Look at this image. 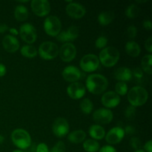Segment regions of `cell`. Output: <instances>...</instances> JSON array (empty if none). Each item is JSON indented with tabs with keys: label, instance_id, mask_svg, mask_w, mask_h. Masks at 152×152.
Here are the masks:
<instances>
[{
	"label": "cell",
	"instance_id": "cell-1",
	"mask_svg": "<svg viewBox=\"0 0 152 152\" xmlns=\"http://www.w3.org/2000/svg\"><path fill=\"white\" fill-rule=\"evenodd\" d=\"M86 88L90 93L99 95L105 92L108 86V82L105 76L99 74H93L87 77L86 81Z\"/></svg>",
	"mask_w": 152,
	"mask_h": 152
},
{
	"label": "cell",
	"instance_id": "cell-2",
	"mask_svg": "<svg viewBox=\"0 0 152 152\" xmlns=\"http://www.w3.org/2000/svg\"><path fill=\"white\" fill-rule=\"evenodd\" d=\"M128 100L131 105L138 107L143 105L148 99V93L142 86H134L127 93Z\"/></svg>",
	"mask_w": 152,
	"mask_h": 152
},
{
	"label": "cell",
	"instance_id": "cell-3",
	"mask_svg": "<svg viewBox=\"0 0 152 152\" xmlns=\"http://www.w3.org/2000/svg\"><path fill=\"white\" fill-rule=\"evenodd\" d=\"M98 58L102 65L107 68H111L114 66L119 61L120 52L116 48L109 46L101 50Z\"/></svg>",
	"mask_w": 152,
	"mask_h": 152
},
{
	"label": "cell",
	"instance_id": "cell-4",
	"mask_svg": "<svg viewBox=\"0 0 152 152\" xmlns=\"http://www.w3.org/2000/svg\"><path fill=\"white\" fill-rule=\"evenodd\" d=\"M11 140L13 144L21 149H27L31 145V137L25 129H17L13 131Z\"/></svg>",
	"mask_w": 152,
	"mask_h": 152
},
{
	"label": "cell",
	"instance_id": "cell-5",
	"mask_svg": "<svg viewBox=\"0 0 152 152\" xmlns=\"http://www.w3.org/2000/svg\"><path fill=\"white\" fill-rule=\"evenodd\" d=\"M37 52L45 60H52L59 55V47L52 42H44L39 45Z\"/></svg>",
	"mask_w": 152,
	"mask_h": 152
},
{
	"label": "cell",
	"instance_id": "cell-6",
	"mask_svg": "<svg viewBox=\"0 0 152 152\" xmlns=\"http://www.w3.org/2000/svg\"><path fill=\"white\" fill-rule=\"evenodd\" d=\"M45 32L50 37H56L61 32L62 23L59 18L56 16H48L44 21Z\"/></svg>",
	"mask_w": 152,
	"mask_h": 152
},
{
	"label": "cell",
	"instance_id": "cell-7",
	"mask_svg": "<svg viewBox=\"0 0 152 152\" xmlns=\"http://www.w3.org/2000/svg\"><path fill=\"white\" fill-rule=\"evenodd\" d=\"M99 60L97 56L92 53L86 54L80 62V66L83 71L91 73L95 71L99 66Z\"/></svg>",
	"mask_w": 152,
	"mask_h": 152
},
{
	"label": "cell",
	"instance_id": "cell-8",
	"mask_svg": "<svg viewBox=\"0 0 152 152\" xmlns=\"http://www.w3.org/2000/svg\"><path fill=\"white\" fill-rule=\"evenodd\" d=\"M19 34L22 39L29 45L35 42L37 39V30L31 23H25L21 25Z\"/></svg>",
	"mask_w": 152,
	"mask_h": 152
},
{
	"label": "cell",
	"instance_id": "cell-9",
	"mask_svg": "<svg viewBox=\"0 0 152 152\" xmlns=\"http://www.w3.org/2000/svg\"><path fill=\"white\" fill-rule=\"evenodd\" d=\"M69 124L68 122L63 117H58L52 125V131L54 135L57 137L61 138L66 136L69 132Z\"/></svg>",
	"mask_w": 152,
	"mask_h": 152
},
{
	"label": "cell",
	"instance_id": "cell-10",
	"mask_svg": "<svg viewBox=\"0 0 152 152\" xmlns=\"http://www.w3.org/2000/svg\"><path fill=\"white\" fill-rule=\"evenodd\" d=\"M59 55L63 62H71L77 56V48L72 43H64L59 49Z\"/></svg>",
	"mask_w": 152,
	"mask_h": 152
},
{
	"label": "cell",
	"instance_id": "cell-11",
	"mask_svg": "<svg viewBox=\"0 0 152 152\" xmlns=\"http://www.w3.org/2000/svg\"><path fill=\"white\" fill-rule=\"evenodd\" d=\"M113 117L112 111L108 108H99L93 113V120L97 125L108 124L113 120Z\"/></svg>",
	"mask_w": 152,
	"mask_h": 152
},
{
	"label": "cell",
	"instance_id": "cell-12",
	"mask_svg": "<svg viewBox=\"0 0 152 152\" xmlns=\"http://www.w3.org/2000/svg\"><path fill=\"white\" fill-rule=\"evenodd\" d=\"M31 7L33 12L40 17L47 16L50 11V4L47 0H33Z\"/></svg>",
	"mask_w": 152,
	"mask_h": 152
},
{
	"label": "cell",
	"instance_id": "cell-13",
	"mask_svg": "<svg viewBox=\"0 0 152 152\" xmlns=\"http://www.w3.org/2000/svg\"><path fill=\"white\" fill-rule=\"evenodd\" d=\"M86 86L81 83L76 82L70 84L67 88V94L68 96L74 99H80L86 94Z\"/></svg>",
	"mask_w": 152,
	"mask_h": 152
},
{
	"label": "cell",
	"instance_id": "cell-14",
	"mask_svg": "<svg viewBox=\"0 0 152 152\" xmlns=\"http://www.w3.org/2000/svg\"><path fill=\"white\" fill-rule=\"evenodd\" d=\"M66 13L70 17L73 18L75 19H79L83 18L86 15V10L83 5L77 2H72L69 3L66 6Z\"/></svg>",
	"mask_w": 152,
	"mask_h": 152
},
{
	"label": "cell",
	"instance_id": "cell-15",
	"mask_svg": "<svg viewBox=\"0 0 152 152\" xmlns=\"http://www.w3.org/2000/svg\"><path fill=\"white\" fill-rule=\"evenodd\" d=\"M125 136L124 129L121 127H114L111 129L105 135V140L111 145L118 144L123 140Z\"/></svg>",
	"mask_w": 152,
	"mask_h": 152
},
{
	"label": "cell",
	"instance_id": "cell-16",
	"mask_svg": "<svg viewBox=\"0 0 152 152\" xmlns=\"http://www.w3.org/2000/svg\"><path fill=\"white\" fill-rule=\"evenodd\" d=\"M102 104L108 109L114 108L119 105L120 102V96L114 91H108L103 94L101 98Z\"/></svg>",
	"mask_w": 152,
	"mask_h": 152
},
{
	"label": "cell",
	"instance_id": "cell-17",
	"mask_svg": "<svg viewBox=\"0 0 152 152\" xmlns=\"http://www.w3.org/2000/svg\"><path fill=\"white\" fill-rule=\"evenodd\" d=\"M79 28L77 26L71 25L66 31H62L56 36V39L60 42H68L74 41L79 37Z\"/></svg>",
	"mask_w": 152,
	"mask_h": 152
},
{
	"label": "cell",
	"instance_id": "cell-18",
	"mask_svg": "<svg viewBox=\"0 0 152 152\" xmlns=\"http://www.w3.org/2000/svg\"><path fill=\"white\" fill-rule=\"evenodd\" d=\"M62 77L64 80L69 83H76L78 81L81 77V72L80 69L77 67L73 66V65H69L66 68H64L62 73Z\"/></svg>",
	"mask_w": 152,
	"mask_h": 152
},
{
	"label": "cell",
	"instance_id": "cell-19",
	"mask_svg": "<svg viewBox=\"0 0 152 152\" xmlns=\"http://www.w3.org/2000/svg\"><path fill=\"white\" fill-rule=\"evenodd\" d=\"M3 48L9 53H14L19 48V42L12 35H6L2 39Z\"/></svg>",
	"mask_w": 152,
	"mask_h": 152
},
{
	"label": "cell",
	"instance_id": "cell-20",
	"mask_svg": "<svg viewBox=\"0 0 152 152\" xmlns=\"http://www.w3.org/2000/svg\"><path fill=\"white\" fill-rule=\"evenodd\" d=\"M114 78L119 82L126 83L132 79V70L126 67H120L114 71Z\"/></svg>",
	"mask_w": 152,
	"mask_h": 152
},
{
	"label": "cell",
	"instance_id": "cell-21",
	"mask_svg": "<svg viewBox=\"0 0 152 152\" xmlns=\"http://www.w3.org/2000/svg\"><path fill=\"white\" fill-rule=\"evenodd\" d=\"M89 135L93 140H102L105 137V131L102 126L99 125H92L89 129Z\"/></svg>",
	"mask_w": 152,
	"mask_h": 152
},
{
	"label": "cell",
	"instance_id": "cell-22",
	"mask_svg": "<svg viewBox=\"0 0 152 152\" xmlns=\"http://www.w3.org/2000/svg\"><path fill=\"white\" fill-rule=\"evenodd\" d=\"M86 137V132L83 130H76L71 132L68 136V140L74 144H79L84 142Z\"/></svg>",
	"mask_w": 152,
	"mask_h": 152
},
{
	"label": "cell",
	"instance_id": "cell-23",
	"mask_svg": "<svg viewBox=\"0 0 152 152\" xmlns=\"http://www.w3.org/2000/svg\"><path fill=\"white\" fill-rule=\"evenodd\" d=\"M29 16L28 8L25 5L19 4L14 10V17L19 22H24L26 20Z\"/></svg>",
	"mask_w": 152,
	"mask_h": 152
},
{
	"label": "cell",
	"instance_id": "cell-24",
	"mask_svg": "<svg viewBox=\"0 0 152 152\" xmlns=\"http://www.w3.org/2000/svg\"><path fill=\"white\" fill-rule=\"evenodd\" d=\"M126 53L132 57H137L140 54L141 49L139 45L134 41L128 42L125 46Z\"/></svg>",
	"mask_w": 152,
	"mask_h": 152
},
{
	"label": "cell",
	"instance_id": "cell-25",
	"mask_svg": "<svg viewBox=\"0 0 152 152\" xmlns=\"http://www.w3.org/2000/svg\"><path fill=\"white\" fill-rule=\"evenodd\" d=\"M114 14L111 11L101 12L98 16V22L102 26H107L114 20Z\"/></svg>",
	"mask_w": 152,
	"mask_h": 152
},
{
	"label": "cell",
	"instance_id": "cell-26",
	"mask_svg": "<svg viewBox=\"0 0 152 152\" xmlns=\"http://www.w3.org/2000/svg\"><path fill=\"white\" fill-rule=\"evenodd\" d=\"M83 148L87 152H97L99 150V144L95 140L88 139L83 142Z\"/></svg>",
	"mask_w": 152,
	"mask_h": 152
},
{
	"label": "cell",
	"instance_id": "cell-27",
	"mask_svg": "<svg viewBox=\"0 0 152 152\" xmlns=\"http://www.w3.org/2000/svg\"><path fill=\"white\" fill-rule=\"evenodd\" d=\"M20 52L22 56L27 58H34L38 54L36 48L31 45H26L22 46Z\"/></svg>",
	"mask_w": 152,
	"mask_h": 152
},
{
	"label": "cell",
	"instance_id": "cell-28",
	"mask_svg": "<svg viewBox=\"0 0 152 152\" xmlns=\"http://www.w3.org/2000/svg\"><path fill=\"white\" fill-rule=\"evenodd\" d=\"M152 56L151 54L145 55L142 57L141 61V65H142V71H145L146 74L151 75L152 74V65H151Z\"/></svg>",
	"mask_w": 152,
	"mask_h": 152
},
{
	"label": "cell",
	"instance_id": "cell-29",
	"mask_svg": "<svg viewBox=\"0 0 152 152\" xmlns=\"http://www.w3.org/2000/svg\"><path fill=\"white\" fill-rule=\"evenodd\" d=\"M80 109L81 111L84 113L85 114H89L92 112L94 108V104L93 102L91 101V99L86 98V99H83L80 102Z\"/></svg>",
	"mask_w": 152,
	"mask_h": 152
},
{
	"label": "cell",
	"instance_id": "cell-30",
	"mask_svg": "<svg viewBox=\"0 0 152 152\" xmlns=\"http://www.w3.org/2000/svg\"><path fill=\"white\" fill-rule=\"evenodd\" d=\"M140 12V9L137 4H132L126 8V15L127 17L130 19H134L138 16Z\"/></svg>",
	"mask_w": 152,
	"mask_h": 152
},
{
	"label": "cell",
	"instance_id": "cell-31",
	"mask_svg": "<svg viewBox=\"0 0 152 152\" xmlns=\"http://www.w3.org/2000/svg\"><path fill=\"white\" fill-rule=\"evenodd\" d=\"M115 92L119 96H124L128 93V86L126 83L118 82L115 85Z\"/></svg>",
	"mask_w": 152,
	"mask_h": 152
},
{
	"label": "cell",
	"instance_id": "cell-32",
	"mask_svg": "<svg viewBox=\"0 0 152 152\" xmlns=\"http://www.w3.org/2000/svg\"><path fill=\"white\" fill-rule=\"evenodd\" d=\"M136 108L132 106V105H129L126 108V111H125V116L128 120H134L136 117Z\"/></svg>",
	"mask_w": 152,
	"mask_h": 152
},
{
	"label": "cell",
	"instance_id": "cell-33",
	"mask_svg": "<svg viewBox=\"0 0 152 152\" xmlns=\"http://www.w3.org/2000/svg\"><path fill=\"white\" fill-rule=\"evenodd\" d=\"M107 44H108V39L104 36L98 37L95 42V46H96V48L102 49V50L106 47Z\"/></svg>",
	"mask_w": 152,
	"mask_h": 152
},
{
	"label": "cell",
	"instance_id": "cell-34",
	"mask_svg": "<svg viewBox=\"0 0 152 152\" xmlns=\"http://www.w3.org/2000/svg\"><path fill=\"white\" fill-rule=\"evenodd\" d=\"M65 145L62 141H59L56 142L53 147L52 150L49 152H65Z\"/></svg>",
	"mask_w": 152,
	"mask_h": 152
},
{
	"label": "cell",
	"instance_id": "cell-35",
	"mask_svg": "<svg viewBox=\"0 0 152 152\" xmlns=\"http://www.w3.org/2000/svg\"><path fill=\"white\" fill-rule=\"evenodd\" d=\"M130 145L132 148L137 151V150H140V148H141V141L140 140L139 138L134 137L131 139Z\"/></svg>",
	"mask_w": 152,
	"mask_h": 152
},
{
	"label": "cell",
	"instance_id": "cell-36",
	"mask_svg": "<svg viewBox=\"0 0 152 152\" xmlns=\"http://www.w3.org/2000/svg\"><path fill=\"white\" fill-rule=\"evenodd\" d=\"M126 33H127V36L129 38L134 39L136 37L137 34V28L134 25H130L127 28V32Z\"/></svg>",
	"mask_w": 152,
	"mask_h": 152
},
{
	"label": "cell",
	"instance_id": "cell-37",
	"mask_svg": "<svg viewBox=\"0 0 152 152\" xmlns=\"http://www.w3.org/2000/svg\"><path fill=\"white\" fill-rule=\"evenodd\" d=\"M132 77H134L136 80H140L143 77V71L140 68H135L132 71Z\"/></svg>",
	"mask_w": 152,
	"mask_h": 152
},
{
	"label": "cell",
	"instance_id": "cell-38",
	"mask_svg": "<svg viewBox=\"0 0 152 152\" xmlns=\"http://www.w3.org/2000/svg\"><path fill=\"white\" fill-rule=\"evenodd\" d=\"M36 152H49L48 147L45 143H40L36 148Z\"/></svg>",
	"mask_w": 152,
	"mask_h": 152
},
{
	"label": "cell",
	"instance_id": "cell-39",
	"mask_svg": "<svg viewBox=\"0 0 152 152\" xmlns=\"http://www.w3.org/2000/svg\"><path fill=\"white\" fill-rule=\"evenodd\" d=\"M145 48L148 53H151L152 52V37H150L146 39L145 42Z\"/></svg>",
	"mask_w": 152,
	"mask_h": 152
},
{
	"label": "cell",
	"instance_id": "cell-40",
	"mask_svg": "<svg viewBox=\"0 0 152 152\" xmlns=\"http://www.w3.org/2000/svg\"><path fill=\"white\" fill-rule=\"evenodd\" d=\"M99 152H117V150L111 145H105L102 148H99Z\"/></svg>",
	"mask_w": 152,
	"mask_h": 152
},
{
	"label": "cell",
	"instance_id": "cell-41",
	"mask_svg": "<svg viewBox=\"0 0 152 152\" xmlns=\"http://www.w3.org/2000/svg\"><path fill=\"white\" fill-rule=\"evenodd\" d=\"M124 132H125V134L126 133L127 134L132 135V134H134L135 133V129L134 127H132V126H128L126 127Z\"/></svg>",
	"mask_w": 152,
	"mask_h": 152
},
{
	"label": "cell",
	"instance_id": "cell-42",
	"mask_svg": "<svg viewBox=\"0 0 152 152\" xmlns=\"http://www.w3.org/2000/svg\"><path fill=\"white\" fill-rule=\"evenodd\" d=\"M144 149L146 152H152V141L150 140L144 145Z\"/></svg>",
	"mask_w": 152,
	"mask_h": 152
},
{
	"label": "cell",
	"instance_id": "cell-43",
	"mask_svg": "<svg viewBox=\"0 0 152 152\" xmlns=\"http://www.w3.org/2000/svg\"><path fill=\"white\" fill-rule=\"evenodd\" d=\"M143 27L145 29L148 30V31H151L152 29V24L150 20H145L143 22Z\"/></svg>",
	"mask_w": 152,
	"mask_h": 152
},
{
	"label": "cell",
	"instance_id": "cell-44",
	"mask_svg": "<svg viewBox=\"0 0 152 152\" xmlns=\"http://www.w3.org/2000/svg\"><path fill=\"white\" fill-rule=\"evenodd\" d=\"M7 72V69H6V67L4 66V65L0 63V77H3L6 74Z\"/></svg>",
	"mask_w": 152,
	"mask_h": 152
},
{
	"label": "cell",
	"instance_id": "cell-45",
	"mask_svg": "<svg viewBox=\"0 0 152 152\" xmlns=\"http://www.w3.org/2000/svg\"><path fill=\"white\" fill-rule=\"evenodd\" d=\"M8 30V26L6 24H1L0 25V34H3Z\"/></svg>",
	"mask_w": 152,
	"mask_h": 152
},
{
	"label": "cell",
	"instance_id": "cell-46",
	"mask_svg": "<svg viewBox=\"0 0 152 152\" xmlns=\"http://www.w3.org/2000/svg\"><path fill=\"white\" fill-rule=\"evenodd\" d=\"M9 31H10V33L12 34V35H14V36L19 35V31H18L15 28H10V29H9Z\"/></svg>",
	"mask_w": 152,
	"mask_h": 152
},
{
	"label": "cell",
	"instance_id": "cell-47",
	"mask_svg": "<svg viewBox=\"0 0 152 152\" xmlns=\"http://www.w3.org/2000/svg\"><path fill=\"white\" fill-rule=\"evenodd\" d=\"M4 137H3L2 135L0 134V144H2V142H4Z\"/></svg>",
	"mask_w": 152,
	"mask_h": 152
},
{
	"label": "cell",
	"instance_id": "cell-48",
	"mask_svg": "<svg viewBox=\"0 0 152 152\" xmlns=\"http://www.w3.org/2000/svg\"><path fill=\"white\" fill-rule=\"evenodd\" d=\"M13 152H24V151H22V150H15V151H13Z\"/></svg>",
	"mask_w": 152,
	"mask_h": 152
},
{
	"label": "cell",
	"instance_id": "cell-49",
	"mask_svg": "<svg viewBox=\"0 0 152 152\" xmlns=\"http://www.w3.org/2000/svg\"><path fill=\"white\" fill-rule=\"evenodd\" d=\"M134 152H145V151H142V150H140H140H137V151H135Z\"/></svg>",
	"mask_w": 152,
	"mask_h": 152
},
{
	"label": "cell",
	"instance_id": "cell-50",
	"mask_svg": "<svg viewBox=\"0 0 152 152\" xmlns=\"http://www.w3.org/2000/svg\"><path fill=\"white\" fill-rule=\"evenodd\" d=\"M146 1H137V2H139V3H142V2H145Z\"/></svg>",
	"mask_w": 152,
	"mask_h": 152
}]
</instances>
